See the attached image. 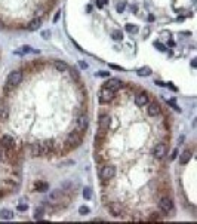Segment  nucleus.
Masks as SVG:
<instances>
[{"instance_id":"f257e3e1","label":"nucleus","mask_w":197,"mask_h":224,"mask_svg":"<svg viewBox=\"0 0 197 224\" xmlns=\"http://www.w3.org/2000/svg\"><path fill=\"white\" fill-rule=\"evenodd\" d=\"M114 98V91H111L110 88H102L101 92H99V101L101 102H110V101Z\"/></svg>"},{"instance_id":"f03ea898","label":"nucleus","mask_w":197,"mask_h":224,"mask_svg":"<svg viewBox=\"0 0 197 224\" xmlns=\"http://www.w3.org/2000/svg\"><path fill=\"white\" fill-rule=\"evenodd\" d=\"M21 80H23V73H21V71H12V73L8 76V79H6V82L11 85V86L19 85Z\"/></svg>"},{"instance_id":"7ed1b4c3","label":"nucleus","mask_w":197,"mask_h":224,"mask_svg":"<svg viewBox=\"0 0 197 224\" xmlns=\"http://www.w3.org/2000/svg\"><path fill=\"white\" fill-rule=\"evenodd\" d=\"M153 154L156 159H163L166 154H168V146L166 144H157V146L154 147V150H153Z\"/></svg>"},{"instance_id":"20e7f679","label":"nucleus","mask_w":197,"mask_h":224,"mask_svg":"<svg viewBox=\"0 0 197 224\" xmlns=\"http://www.w3.org/2000/svg\"><path fill=\"white\" fill-rule=\"evenodd\" d=\"M159 208L163 211V212H170L174 209V202L170 201L169 197H162L159 201Z\"/></svg>"},{"instance_id":"39448f33","label":"nucleus","mask_w":197,"mask_h":224,"mask_svg":"<svg viewBox=\"0 0 197 224\" xmlns=\"http://www.w3.org/2000/svg\"><path fill=\"white\" fill-rule=\"evenodd\" d=\"M114 175H116V168H114L113 165H107V166H104V168H102L101 177L104 180H110V178H113Z\"/></svg>"},{"instance_id":"423d86ee","label":"nucleus","mask_w":197,"mask_h":224,"mask_svg":"<svg viewBox=\"0 0 197 224\" xmlns=\"http://www.w3.org/2000/svg\"><path fill=\"white\" fill-rule=\"evenodd\" d=\"M98 125H99V131H101V132H105V131L110 128V125H111V119H110V116H107V114L101 116Z\"/></svg>"},{"instance_id":"0eeeda50","label":"nucleus","mask_w":197,"mask_h":224,"mask_svg":"<svg viewBox=\"0 0 197 224\" xmlns=\"http://www.w3.org/2000/svg\"><path fill=\"white\" fill-rule=\"evenodd\" d=\"M0 143H2V146L5 147L6 150H11V148H13V146H15V140H13V137H11V135H3Z\"/></svg>"},{"instance_id":"6e6552de","label":"nucleus","mask_w":197,"mask_h":224,"mask_svg":"<svg viewBox=\"0 0 197 224\" xmlns=\"http://www.w3.org/2000/svg\"><path fill=\"white\" fill-rule=\"evenodd\" d=\"M122 80H120V79H110V80H108L107 82V88H110V89L111 91H114V92H116V91L117 89H120V88H122Z\"/></svg>"},{"instance_id":"1a4fd4ad","label":"nucleus","mask_w":197,"mask_h":224,"mask_svg":"<svg viewBox=\"0 0 197 224\" xmlns=\"http://www.w3.org/2000/svg\"><path fill=\"white\" fill-rule=\"evenodd\" d=\"M88 122H89V120H88V116H79V119H77V120H76V126H77V129H79V131H84V129L88 128Z\"/></svg>"},{"instance_id":"9d476101","label":"nucleus","mask_w":197,"mask_h":224,"mask_svg":"<svg viewBox=\"0 0 197 224\" xmlns=\"http://www.w3.org/2000/svg\"><path fill=\"white\" fill-rule=\"evenodd\" d=\"M108 209H110L111 215H120V214H122V211H123L122 205H120V203H117V202H113V203H110V205H108Z\"/></svg>"},{"instance_id":"9b49d317","label":"nucleus","mask_w":197,"mask_h":224,"mask_svg":"<svg viewBox=\"0 0 197 224\" xmlns=\"http://www.w3.org/2000/svg\"><path fill=\"white\" fill-rule=\"evenodd\" d=\"M147 113H148L150 116H159V114H160V106L156 104V102H151L150 106L147 107Z\"/></svg>"},{"instance_id":"f8f14e48","label":"nucleus","mask_w":197,"mask_h":224,"mask_svg":"<svg viewBox=\"0 0 197 224\" xmlns=\"http://www.w3.org/2000/svg\"><path fill=\"white\" fill-rule=\"evenodd\" d=\"M34 190L39 191V193H45V191L49 190V184L45 181H37V183H34Z\"/></svg>"},{"instance_id":"ddd939ff","label":"nucleus","mask_w":197,"mask_h":224,"mask_svg":"<svg viewBox=\"0 0 197 224\" xmlns=\"http://www.w3.org/2000/svg\"><path fill=\"white\" fill-rule=\"evenodd\" d=\"M135 104L138 107H142V106H147L148 104V96L145 94H139V95L135 96Z\"/></svg>"},{"instance_id":"4468645a","label":"nucleus","mask_w":197,"mask_h":224,"mask_svg":"<svg viewBox=\"0 0 197 224\" xmlns=\"http://www.w3.org/2000/svg\"><path fill=\"white\" fill-rule=\"evenodd\" d=\"M28 153L33 157L42 156V153H40V144H30V146H28Z\"/></svg>"},{"instance_id":"2eb2a0df","label":"nucleus","mask_w":197,"mask_h":224,"mask_svg":"<svg viewBox=\"0 0 197 224\" xmlns=\"http://www.w3.org/2000/svg\"><path fill=\"white\" fill-rule=\"evenodd\" d=\"M67 143H70L71 146H79L80 144V137L76 132H73V134H70L67 137Z\"/></svg>"},{"instance_id":"dca6fc26","label":"nucleus","mask_w":197,"mask_h":224,"mask_svg":"<svg viewBox=\"0 0 197 224\" xmlns=\"http://www.w3.org/2000/svg\"><path fill=\"white\" fill-rule=\"evenodd\" d=\"M53 68H55L56 71H61V73H65V71L68 70L67 64L62 62V61H53Z\"/></svg>"},{"instance_id":"f3484780","label":"nucleus","mask_w":197,"mask_h":224,"mask_svg":"<svg viewBox=\"0 0 197 224\" xmlns=\"http://www.w3.org/2000/svg\"><path fill=\"white\" fill-rule=\"evenodd\" d=\"M40 25H42V19L40 18H36V19H33L31 23L28 24V30L30 31H36V30H39Z\"/></svg>"},{"instance_id":"a211bd4d","label":"nucleus","mask_w":197,"mask_h":224,"mask_svg":"<svg viewBox=\"0 0 197 224\" xmlns=\"http://www.w3.org/2000/svg\"><path fill=\"white\" fill-rule=\"evenodd\" d=\"M190 159H191V151H190V150H185V151H182V153H181L179 162L182 163V165L188 163V160H190Z\"/></svg>"},{"instance_id":"6ab92c4d","label":"nucleus","mask_w":197,"mask_h":224,"mask_svg":"<svg viewBox=\"0 0 197 224\" xmlns=\"http://www.w3.org/2000/svg\"><path fill=\"white\" fill-rule=\"evenodd\" d=\"M0 218L2 220H12L13 218V214L11 209H2L0 211Z\"/></svg>"},{"instance_id":"aec40b11","label":"nucleus","mask_w":197,"mask_h":224,"mask_svg":"<svg viewBox=\"0 0 197 224\" xmlns=\"http://www.w3.org/2000/svg\"><path fill=\"white\" fill-rule=\"evenodd\" d=\"M136 73H138V76H141V77H147V76L151 74V68L150 67H141Z\"/></svg>"},{"instance_id":"412c9836","label":"nucleus","mask_w":197,"mask_h":224,"mask_svg":"<svg viewBox=\"0 0 197 224\" xmlns=\"http://www.w3.org/2000/svg\"><path fill=\"white\" fill-rule=\"evenodd\" d=\"M51 151V143H43L40 144V153L42 154H48Z\"/></svg>"},{"instance_id":"4be33fe9","label":"nucleus","mask_w":197,"mask_h":224,"mask_svg":"<svg viewBox=\"0 0 197 224\" xmlns=\"http://www.w3.org/2000/svg\"><path fill=\"white\" fill-rule=\"evenodd\" d=\"M8 116H9L8 108H6V107H3V106H0V122L6 120V119H8Z\"/></svg>"},{"instance_id":"5701e85b","label":"nucleus","mask_w":197,"mask_h":224,"mask_svg":"<svg viewBox=\"0 0 197 224\" xmlns=\"http://www.w3.org/2000/svg\"><path fill=\"white\" fill-rule=\"evenodd\" d=\"M59 197H61V191L59 190H53L51 195H49V199H51V201H58Z\"/></svg>"},{"instance_id":"b1692460","label":"nucleus","mask_w":197,"mask_h":224,"mask_svg":"<svg viewBox=\"0 0 197 224\" xmlns=\"http://www.w3.org/2000/svg\"><path fill=\"white\" fill-rule=\"evenodd\" d=\"M111 37L114 40H122V39H123V34H122V31H120V30H114V31H113V34H111Z\"/></svg>"},{"instance_id":"393cba45","label":"nucleus","mask_w":197,"mask_h":224,"mask_svg":"<svg viewBox=\"0 0 197 224\" xmlns=\"http://www.w3.org/2000/svg\"><path fill=\"white\" fill-rule=\"evenodd\" d=\"M126 31H129V33H136V31H138V27L134 25V24H126Z\"/></svg>"},{"instance_id":"a878e982","label":"nucleus","mask_w":197,"mask_h":224,"mask_svg":"<svg viewBox=\"0 0 197 224\" xmlns=\"http://www.w3.org/2000/svg\"><path fill=\"white\" fill-rule=\"evenodd\" d=\"M83 197L84 199H90L92 197V190H90L89 187H84L83 189Z\"/></svg>"},{"instance_id":"bb28decb","label":"nucleus","mask_w":197,"mask_h":224,"mask_svg":"<svg viewBox=\"0 0 197 224\" xmlns=\"http://www.w3.org/2000/svg\"><path fill=\"white\" fill-rule=\"evenodd\" d=\"M124 9H126V3H124V2H119L117 3V12L122 13V12H124Z\"/></svg>"},{"instance_id":"cd10ccee","label":"nucleus","mask_w":197,"mask_h":224,"mask_svg":"<svg viewBox=\"0 0 197 224\" xmlns=\"http://www.w3.org/2000/svg\"><path fill=\"white\" fill-rule=\"evenodd\" d=\"M154 46H156V49L160 50V52H164V50H166V46H164L163 43H159V42H156V43H154Z\"/></svg>"},{"instance_id":"c85d7f7f","label":"nucleus","mask_w":197,"mask_h":224,"mask_svg":"<svg viewBox=\"0 0 197 224\" xmlns=\"http://www.w3.org/2000/svg\"><path fill=\"white\" fill-rule=\"evenodd\" d=\"M79 212L82 214V215H86V214L90 212V209H89L88 206H80V208H79Z\"/></svg>"},{"instance_id":"c756f323","label":"nucleus","mask_w":197,"mask_h":224,"mask_svg":"<svg viewBox=\"0 0 197 224\" xmlns=\"http://www.w3.org/2000/svg\"><path fill=\"white\" fill-rule=\"evenodd\" d=\"M34 217H36V218H42V217H43V208H37Z\"/></svg>"},{"instance_id":"7c9ffc66","label":"nucleus","mask_w":197,"mask_h":224,"mask_svg":"<svg viewBox=\"0 0 197 224\" xmlns=\"http://www.w3.org/2000/svg\"><path fill=\"white\" fill-rule=\"evenodd\" d=\"M42 37H43V39H49V37H51V31H49V30H45V31H43V33H42Z\"/></svg>"},{"instance_id":"2f4dec72","label":"nucleus","mask_w":197,"mask_h":224,"mask_svg":"<svg viewBox=\"0 0 197 224\" xmlns=\"http://www.w3.org/2000/svg\"><path fill=\"white\" fill-rule=\"evenodd\" d=\"M18 209H19V211H27L28 206L25 203H19V205H18Z\"/></svg>"},{"instance_id":"473e14b6","label":"nucleus","mask_w":197,"mask_h":224,"mask_svg":"<svg viewBox=\"0 0 197 224\" xmlns=\"http://www.w3.org/2000/svg\"><path fill=\"white\" fill-rule=\"evenodd\" d=\"M21 52H23V54H28V52H31V48H30V46H23Z\"/></svg>"},{"instance_id":"72a5a7b5","label":"nucleus","mask_w":197,"mask_h":224,"mask_svg":"<svg viewBox=\"0 0 197 224\" xmlns=\"http://www.w3.org/2000/svg\"><path fill=\"white\" fill-rule=\"evenodd\" d=\"M176 156H178V150H174L172 151V154H170V160H174Z\"/></svg>"},{"instance_id":"f704fd0d","label":"nucleus","mask_w":197,"mask_h":224,"mask_svg":"<svg viewBox=\"0 0 197 224\" xmlns=\"http://www.w3.org/2000/svg\"><path fill=\"white\" fill-rule=\"evenodd\" d=\"M110 68H116V70H122V67H119V65H114V64H110Z\"/></svg>"},{"instance_id":"c9c22d12","label":"nucleus","mask_w":197,"mask_h":224,"mask_svg":"<svg viewBox=\"0 0 197 224\" xmlns=\"http://www.w3.org/2000/svg\"><path fill=\"white\" fill-rule=\"evenodd\" d=\"M102 5H104L102 0H96V6H98V8H102Z\"/></svg>"},{"instance_id":"e433bc0d","label":"nucleus","mask_w":197,"mask_h":224,"mask_svg":"<svg viewBox=\"0 0 197 224\" xmlns=\"http://www.w3.org/2000/svg\"><path fill=\"white\" fill-rule=\"evenodd\" d=\"M168 45L170 46V48H174V46H175V42H174V40H169V42H168Z\"/></svg>"},{"instance_id":"4c0bfd02","label":"nucleus","mask_w":197,"mask_h":224,"mask_svg":"<svg viewBox=\"0 0 197 224\" xmlns=\"http://www.w3.org/2000/svg\"><path fill=\"white\" fill-rule=\"evenodd\" d=\"M156 85H157V86H164V83H163V82H159V80L156 82Z\"/></svg>"},{"instance_id":"58836bf2","label":"nucleus","mask_w":197,"mask_h":224,"mask_svg":"<svg viewBox=\"0 0 197 224\" xmlns=\"http://www.w3.org/2000/svg\"><path fill=\"white\" fill-rule=\"evenodd\" d=\"M58 18H59V13H56V15H55V18H53V23H55V21H58Z\"/></svg>"},{"instance_id":"ea45409f","label":"nucleus","mask_w":197,"mask_h":224,"mask_svg":"<svg viewBox=\"0 0 197 224\" xmlns=\"http://www.w3.org/2000/svg\"><path fill=\"white\" fill-rule=\"evenodd\" d=\"M0 162H2V154H0Z\"/></svg>"},{"instance_id":"a19ab883","label":"nucleus","mask_w":197,"mask_h":224,"mask_svg":"<svg viewBox=\"0 0 197 224\" xmlns=\"http://www.w3.org/2000/svg\"><path fill=\"white\" fill-rule=\"evenodd\" d=\"M2 28H3V27H2V25H0V30H2Z\"/></svg>"}]
</instances>
